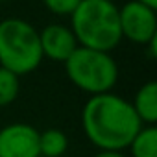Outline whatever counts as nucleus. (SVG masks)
Segmentation results:
<instances>
[{
	"instance_id": "obj_10",
	"label": "nucleus",
	"mask_w": 157,
	"mask_h": 157,
	"mask_svg": "<svg viewBox=\"0 0 157 157\" xmlns=\"http://www.w3.org/2000/svg\"><path fill=\"white\" fill-rule=\"evenodd\" d=\"M131 157H157V128L142 126L128 146Z\"/></svg>"
},
{
	"instance_id": "obj_1",
	"label": "nucleus",
	"mask_w": 157,
	"mask_h": 157,
	"mask_svg": "<svg viewBox=\"0 0 157 157\" xmlns=\"http://www.w3.org/2000/svg\"><path fill=\"white\" fill-rule=\"evenodd\" d=\"M82 126L87 139L100 151H122L142 128L131 102L113 93L96 94L82 111Z\"/></svg>"
},
{
	"instance_id": "obj_12",
	"label": "nucleus",
	"mask_w": 157,
	"mask_h": 157,
	"mask_svg": "<svg viewBox=\"0 0 157 157\" xmlns=\"http://www.w3.org/2000/svg\"><path fill=\"white\" fill-rule=\"evenodd\" d=\"M43 2L54 15H72L82 0H43Z\"/></svg>"
},
{
	"instance_id": "obj_3",
	"label": "nucleus",
	"mask_w": 157,
	"mask_h": 157,
	"mask_svg": "<svg viewBox=\"0 0 157 157\" xmlns=\"http://www.w3.org/2000/svg\"><path fill=\"white\" fill-rule=\"evenodd\" d=\"M43 61L39 32L22 19L0 21V67L22 76L33 72Z\"/></svg>"
},
{
	"instance_id": "obj_14",
	"label": "nucleus",
	"mask_w": 157,
	"mask_h": 157,
	"mask_svg": "<svg viewBox=\"0 0 157 157\" xmlns=\"http://www.w3.org/2000/svg\"><path fill=\"white\" fill-rule=\"evenodd\" d=\"M137 2H140V4H144V6H148V8H157V0H137Z\"/></svg>"
},
{
	"instance_id": "obj_13",
	"label": "nucleus",
	"mask_w": 157,
	"mask_h": 157,
	"mask_svg": "<svg viewBox=\"0 0 157 157\" xmlns=\"http://www.w3.org/2000/svg\"><path fill=\"white\" fill-rule=\"evenodd\" d=\"M94 157H128L124 151H98Z\"/></svg>"
},
{
	"instance_id": "obj_7",
	"label": "nucleus",
	"mask_w": 157,
	"mask_h": 157,
	"mask_svg": "<svg viewBox=\"0 0 157 157\" xmlns=\"http://www.w3.org/2000/svg\"><path fill=\"white\" fill-rule=\"evenodd\" d=\"M39 44L43 57H48L52 61L65 63L72 52L80 46L68 26L63 24H48L39 33Z\"/></svg>"
},
{
	"instance_id": "obj_9",
	"label": "nucleus",
	"mask_w": 157,
	"mask_h": 157,
	"mask_svg": "<svg viewBox=\"0 0 157 157\" xmlns=\"http://www.w3.org/2000/svg\"><path fill=\"white\" fill-rule=\"evenodd\" d=\"M68 148V139L61 129L50 128L39 133V155L41 157H61Z\"/></svg>"
},
{
	"instance_id": "obj_8",
	"label": "nucleus",
	"mask_w": 157,
	"mask_h": 157,
	"mask_svg": "<svg viewBox=\"0 0 157 157\" xmlns=\"http://www.w3.org/2000/svg\"><path fill=\"white\" fill-rule=\"evenodd\" d=\"M131 105L142 124L155 126V122H157V83L155 82L144 83L137 91Z\"/></svg>"
},
{
	"instance_id": "obj_15",
	"label": "nucleus",
	"mask_w": 157,
	"mask_h": 157,
	"mask_svg": "<svg viewBox=\"0 0 157 157\" xmlns=\"http://www.w3.org/2000/svg\"><path fill=\"white\" fill-rule=\"evenodd\" d=\"M0 2H2V0H0Z\"/></svg>"
},
{
	"instance_id": "obj_4",
	"label": "nucleus",
	"mask_w": 157,
	"mask_h": 157,
	"mask_svg": "<svg viewBox=\"0 0 157 157\" xmlns=\"http://www.w3.org/2000/svg\"><path fill=\"white\" fill-rule=\"evenodd\" d=\"M68 80L91 96L111 93L118 80L117 61L107 52L78 46L65 61Z\"/></svg>"
},
{
	"instance_id": "obj_11",
	"label": "nucleus",
	"mask_w": 157,
	"mask_h": 157,
	"mask_svg": "<svg viewBox=\"0 0 157 157\" xmlns=\"http://www.w3.org/2000/svg\"><path fill=\"white\" fill-rule=\"evenodd\" d=\"M19 89H21L19 76L0 67V107L13 104L15 98L19 96Z\"/></svg>"
},
{
	"instance_id": "obj_5",
	"label": "nucleus",
	"mask_w": 157,
	"mask_h": 157,
	"mask_svg": "<svg viewBox=\"0 0 157 157\" xmlns=\"http://www.w3.org/2000/svg\"><path fill=\"white\" fill-rule=\"evenodd\" d=\"M120 33L135 44H148L157 37V13L137 0L118 8Z\"/></svg>"
},
{
	"instance_id": "obj_6",
	"label": "nucleus",
	"mask_w": 157,
	"mask_h": 157,
	"mask_svg": "<svg viewBox=\"0 0 157 157\" xmlns=\"http://www.w3.org/2000/svg\"><path fill=\"white\" fill-rule=\"evenodd\" d=\"M0 157H41L39 131L24 122L8 124L0 129Z\"/></svg>"
},
{
	"instance_id": "obj_2",
	"label": "nucleus",
	"mask_w": 157,
	"mask_h": 157,
	"mask_svg": "<svg viewBox=\"0 0 157 157\" xmlns=\"http://www.w3.org/2000/svg\"><path fill=\"white\" fill-rule=\"evenodd\" d=\"M70 21V30L83 48L109 54L122 41L118 8L113 0H82Z\"/></svg>"
}]
</instances>
